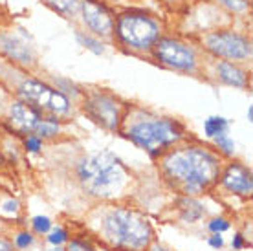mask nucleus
<instances>
[{
	"label": "nucleus",
	"instance_id": "obj_20",
	"mask_svg": "<svg viewBox=\"0 0 253 251\" xmlns=\"http://www.w3.org/2000/svg\"><path fill=\"white\" fill-rule=\"evenodd\" d=\"M70 239H72V233H70L68 227L64 226H53L48 231V235H44L46 244L51 246V248H64Z\"/></svg>",
	"mask_w": 253,
	"mask_h": 251
},
{
	"label": "nucleus",
	"instance_id": "obj_11",
	"mask_svg": "<svg viewBox=\"0 0 253 251\" xmlns=\"http://www.w3.org/2000/svg\"><path fill=\"white\" fill-rule=\"evenodd\" d=\"M202 74L209 79H213L215 83H220L226 86L241 88V90L250 88V83H252L250 70L242 68V64L222 61V59H215V57H211L209 61H204Z\"/></svg>",
	"mask_w": 253,
	"mask_h": 251
},
{
	"label": "nucleus",
	"instance_id": "obj_15",
	"mask_svg": "<svg viewBox=\"0 0 253 251\" xmlns=\"http://www.w3.org/2000/svg\"><path fill=\"white\" fill-rule=\"evenodd\" d=\"M174 209H176L178 220L182 224L193 226L208 218V209L200 198H189V196H176L174 198Z\"/></svg>",
	"mask_w": 253,
	"mask_h": 251
},
{
	"label": "nucleus",
	"instance_id": "obj_33",
	"mask_svg": "<svg viewBox=\"0 0 253 251\" xmlns=\"http://www.w3.org/2000/svg\"><path fill=\"white\" fill-rule=\"evenodd\" d=\"M147 251H171V250H167L165 246L158 244V240H156V242H152L151 248H149V250H147Z\"/></svg>",
	"mask_w": 253,
	"mask_h": 251
},
{
	"label": "nucleus",
	"instance_id": "obj_2",
	"mask_svg": "<svg viewBox=\"0 0 253 251\" xmlns=\"http://www.w3.org/2000/svg\"><path fill=\"white\" fill-rule=\"evenodd\" d=\"M158 174L164 185L176 196L202 198L215 191L224 158L218 152L191 139L167 151L158 160Z\"/></svg>",
	"mask_w": 253,
	"mask_h": 251
},
{
	"label": "nucleus",
	"instance_id": "obj_16",
	"mask_svg": "<svg viewBox=\"0 0 253 251\" xmlns=\"http://www.w3.org/2000/svg\"><path fill=\"white\" fill-rule=\"evenodd\" d=\"M61 132H63V120H59L55 116H46V114H42V118L37 123L33 134L39 136L42 141H50V139L59 138Z\"/></svg>",
	"mask_w": 253,
	"mask_h": 251
},
{
	"label": "nucleus",
	"instance_id": "obj_29",
	"mask_svg": "<svg viewBox=\"0 0 253 251\" xmlns=\"http://www.w3.org/2000/svg\"><path fill=\"white\" fill-rule=\"evenodd\" d=\"M213 2H216L224 9H228L229 13H237V15L246 13L250 9V0H213Z\"/></svg>",
	"mask_w": 253,
	"mask_h": 251
},
{
	"label": "nucleus",
	"instance_id": "obj_1",
	"mask_svg": "<svg viewBox=\"0 0 253 251\" xmlns=\"http://www.w3.org/2000/svg\"><path fill=\"white\" fill-rule=\"evenodd\" d=\"M83 231L107 251H147L156 229L141 209L126 202H99L83 216Z\"/></svg>",
	"mask_w": 253,
	"mask_h": 251
},
{
	"label": "nucleus",
	"instance_id": "obj_28",
	"mask_svg": "<svg viewBox=\"0 0 253 251\" xmlns=\"http://www.w3.org/2000/svg\"><path fill=\"white\" fill-rule=\"evenodd\" d=\"M20 139H22V149L28 154H41L42 149H44V141L39 136H35V134H26Z\"/></svg>",
	"mask_w": 253,
	"mask_h": 251
},
{
	"label": "nucleus",
	"instance_id": "obj_27",
	"mask_svg": "<svg viewBox=\"0 0 253 251\" xmlns=\"http://www.w3.org/2000/svg\"><path fill=\"white\" fill-rule=\"evenodd\" d=\"M55 88H57L61 94H64L66 97H74V99H81L83 88L77 86L76 83L68 81V79H55Z\"/></svg>",
	"mask_w": 253,
	"mask_h": 251
},
{
	"label": "nucleus",
	"instance_id": "obj_7",
	"mask_svg": "<svg viewBox=\"0 0 253 251\" xmlns=\"http://www.w3.org/2000/svg\"><path fill=\"white\" fill-rule=\"evenodd\" d=\"M15 97L24 101L41 114L55 116L59 120H66L74 114V101L61 94L57 88L41 81L37 77L24 76L15 86Z\"/></svg>",
	"mask_w": 253,
	"mask_h": 251
},
{
	"label": "nucleus",
	"instance_id": "obj_24",
	"mask_svg": "<svg viewBox=\"0 0 253 251\" xmlns=\"http://www.w3.org/2000/svg\"><path fill=\"white\" fill-rule=\"evenodd\" d=\"M22 213V204L15 196H0V214L15 218Z\"/></svg>",
	"mask_w": 253,
	"mask_h": 251
},
{
	"label": "nucleus",
	"instance_id": "obj_5",
	"mask_svg": "<svg viewBox=\"0 0 253 251\" xmlns=\"http://www.w3.org/2000/svg\"><path fill=\"white\" fill-rule=\"evenodd\" d=\"M164 37V26L145 11L126 9L114 17V39L121 50L132 55H151L154 44Z\"/></svg>",
	"mask_w": 253,
	"mask_h": 251
},
{
	"label": "nucleus",
	"instance_id": "obj_9",
	"mask_svg": "<svg viewBox=\"0 0 253 251\" xmlns=\"http://www.w3.org/2000/svg\"><path fill=\"white\" fill-rule=\"evenodd\" d=\"M200 50L209 57L237 64L250 63L253 57L252 41L233 30H213L204 33L200 39Z\"/></svg>",
	"mask_w": 253,
	"mask_h": 251
},
{
	"label": "nucleus",
	"instance_id": "obj_26",
	"mask_svg": "<svg viewBox=\"0 0 253 251\" xmlns=\"http://www.w3.org/2000/svg\"><path fill=\"white\" fill-rule=\"evenodd\" d=\"M208 227L209 235H224L226 231L231 229V218L224 216V214H218V216H211L208 218Z\"/></svg>",
	"mask_w": 253,
	"mask_h": 251
},
{
	"label": "nucleus",
	"instance_id": "obj_19",
	"mask_svg": "<svg viewBox=\"0 0 253 251\" xmlns=\"http://www.w3.org/2000/svg\"><path fill=\"white\" fill-rule=\"evenodd\" d=\"M64 251H99V250H97V244L90 239L86 233H79V235H74L66 242Z\"/></svg>",
	"mask_w": 253,
	"mask_h": 251
},
{
	"label": "nucleus",
	"instance_id": "obj_12",
	"mask_svg": "<svg viewBox=\"0 0 253 251\" xmlns=\"http://www.w3.org/2000/svg\"><path fill=\"white\" fill-rule=\"evenodd\" d=\"M79 17L90 35L97 39H112L114 15L108 11V7L103 6L99 0H83Z\"/></svg>",
	"mask_w": 253,
	"mask_h": 251
},
{
	"label": "nucleus",
	"instance_id": "obj_4",
	"mask_svg": "<svg viewBox=\"0 0 253 251\" xmlns=\"http://www.w3.org/2000/svg\"><path fill=\"white\" fill-rule=\"evenodd\" d=\"M118 132L138 149L145 151L152 160H158L176 145L195 139L180 120L156 114L139 105H128Z\"/></svg>",
	"mask_w": 253,
	"mask_h": 251
},
{
	"label": "nucleus",
	"instance_id": "obj_22",
	"mask_svg": "<svg viewBox=\"0 0 253 251\" xmlns=\"http://www.w3.org/2000/svg\"><path fill=\"white\" fill-rule=\"evenodd\" d=\"M76 41L81 44L83 48H86V50L92 51V53H95V55H101V53H105V44L101 42V39L90 35L88 32H81V30H77V32H76Z\"/></svg>",
	"mask_w": 253,
	"mask_h": 251
},
{
	"label": "nucleus",
	"instance_id": "obj_3",
	"mask_svg": "<svg viewBox=\"0 0 253 251\" xmlns=\"http://www.w3.org/2000/svg\"><path fill=\"white\" fill-rule=\"evenodd\" d=\"M74 176L81 193L94 204L126 202L136 183L132 170L110 151L83 154L76 162Z\"/></svg>",
	"mask_w": 253,
	"mask_h": 251
},
{
	"label": "nucleus",
	"instance_id": "obj_10",
	"mask_svg": "<svg viewBox=\"0 0 253 251\" xmlns=\"http://www.w3.org/2000/svg\"><path fill=\"white\" fill-rule=\"evenodd\" d=\"M213 193H220L222 196H229V198H239V200L246 202L252 200L253 196V174L252 169L244 165L242 162L231 160V162H224V167L220 170L218 182L215 185Z\"/></svg>",
	"mask_w": 253,
	"mask_h": 251
},
{
	"label": "nucleus",
	"instance_id": "obj_32",
	"mask_svg": "<svg viewBox=\"0 0 253 251\" xmlns=\"http://www.w3.org/2000/svg\"><path fill=\"white\" fill-rule=\"evenodd\" d=\"M0 251H17L13 248L11 240L6 239V237H0Z\"/></svg>",
	"mask_w": 253,
	"mask_h": 251
},
{
	"label": "nucleus",
	"instance_id": "obj_23",
	"mask_svg": "<svg viewBox=\"0 0 253 251\" xmlns=\"http://www.w3.org/2000/svg\"><path fill=\"white\" fill-rule=\"evenodd\" d=\"M235 147H237V145H235L233 139L229 138V134H222V136L213 139V149H215L224 160H229V158L235 156V151H237Z\"/></svg>",
	"mask_w": 253,
	"mask_h": 251
},
{
	"label": "nucleus",
	"instance_id": "obj_6",
	"mask_svg": "<svg viewBox=\"0 0 253 251\" xmlns=\"http://www.w3.org/2000/svg\"><path fill=\"white\" fill-rule=\"evenodd\" d=\"M152 59L164 68L185 74V76H202L204 72V53L195 44L180 37L164 35L154 44L151 51Z\"/></svg>",
	"mask_w": 253,
	"mask_h": 251
},
{
	"label": "nucleus",
	"instance_id": "obj_31",
	"mask_svg": "<svg viewBox=\"0 0 253 251\" xmlns=\"http://www.w3.org/2000/svg\"><path fill=\"white\" fill-rule=\"evenodd\" d=\"M224 237L222 235H209L208 237V246L209 248H213V250H222L224 248Z\"/></svg>",
	"mask_w": 253,
	"mask_h": 251
},
{
	"label": "nucleus",
	"instance_id": "obj_13",
	"mask_svg": "<svg viewBox=\"0 0 253 251\" xmlns=\"http://www.w3.org/2000/svg\"><path fill=\"white\" fill-rule=\"evenodd\" d=\"M41 118H42V114L39 112L37 108H33L32 105H28L17 97L7 105L6 125L11 134H17L20 138L26 134H33Z\"/></svg>",
	"mask_w": 253,
	"mask_h": 251
},
{
	"label": "nucleus",
	"instance_id": "obj_14",
	"mask_svg": "<svg viewBox=\"0 0 253 251\" xmlns=\"http://www.w3.org/2000/svg\"><path fill=\"white\" fill-rule=\"evenodd\" d=\"M0 50L11 63L19 64V66H33L35 64L33 48L28 46L26 41L15 37V35H0Z\"/></svg>",
	"mask_w": 253,
	"mask_h": 251
},
{
	"label": "nucleus",
	"instance_id": "obj_18",
	"mask_svg": "<svg viewBox=\"0 0 253 251\" xmlns=\"http://www.w3.org/2000/svg\"><path fill=\"white\" fill-rule=\"evenodd\" d=\"M229 130V121L222 116H209L204 121V136L209 139H215L222 134H228Z\"/></svg>",
	"mask_w": 253,
	"mask_h": 251
},
{
	"label": "nucleus",
	"instance_id": "obj_21",
	"mask_svg": "<svg viewBox=\"0 0 253 251\" xmlns=\"http://www.w3.org/2000/svg\"><path fill=\"white\" fill-rule=\"evenodd\" d=\"M9 240H11L13 248L17 251H28L35 246L37 237H35L32 231H28V229H17V231H13Z\"/></svg>",
	"mask_w": 253,
	"mask_h": 251
},
{
	"label": "nucleus",
	"instance_id": "obj_25",
	"mask_svg": "<svg viewBox=\"0 0 253 251\" xmlns=\"http://www.w3.org/2000/svg\"><path fill=\"white\" fill-rule=\"evenodd\" d=\"M30 227H32V233L35 237H44L53 227V220L50 216H46V214H35L30 220Z\"/></svg>",
	"mask_w": 253,
	"mask_h": 251
},
{
	"label": "nucleus",
	"instance_id": "obj_8",
	"mask_svg": "<svg viewBox=\"0 0 253 251\" xmlns=\"http://www.w3.org/2000/svg\"><path fill=\"white\" fill-rule=\"evenodd\" d=\"M130 103H126L107 88H83L79 99L81 112L92 123L108 132H118Z\"/></svg>",
	"mask_w": 253,
	"mask_h": 251
},
{
	"label": "nucleus",
	"instance_id": "obj_30",
	"mask_svg": "<svg viewBox=\"0 0 253 251\" xmlns=\"http://www.w3.org/2000/svg\"><path fill=\"white\" fill-rule=\"evenodd\" d=\"M246 246H250V239L242 231H237L231 239V250L233 251H242Z\"/></svg>",
	"mask_w": 253,
	"mask_h": 251
},
{
	"label": "nucleus",
	"instance_id": "obj_17",
	"mask_svg": "<svg viewBox=\"0 0 253 251\" xmlns=\"http://www.w3.org/2000/svg\"><path fill=\"white\" fill-rule=\"evenodd\" d=\"M83 0H46V4L66 19H77L81 13Z\"/></svg>",
	"mask_w": 253,
	"mask_h": 251
},
{
	"label": "nucleus",
	"instance_id": "obj_35",
	"mask_svg": "<svg viewBox=\"0 0 253 251\" xmlns=\"http://www.w3.org/2000/svg\"><path fill=\"white\" fill-rule=\"evenodd\" d=\"M2 167H6V160H4V154L0 151V169H2Z\"/></svg>",
	"mask_w": 253,
	"mask_h": 251
},
{
	"label": "nucleus",
	"instance_id": "obj_36",
	"mask_svg": "<svg viewBox=\"0 0 253 251\" xmlns=\"http://www.w3.org/2000/svg\"><path fill=\"white\" fill-rule=\"evenodd\" d=\"M165 4H176V2H182V0H162Z\"/></svg>",
	"mask_w": 253,
	"mask_h": 251
},
{
	"label": "nucleus",
	"instance_id": "obj_34",
	"mask_svg": "<svg viewBox=\"0 0 253 251\" xmlns=\"http://www.w3.org/2000/svg\"><path fill=\"white\" fill-rule=\"evenodd\" d=\"M248 121H250V123L253 121V107L248 108Z\"/></svg>",
	"mask_w": 253,
	"mask_h": 251
}]
</instances>
